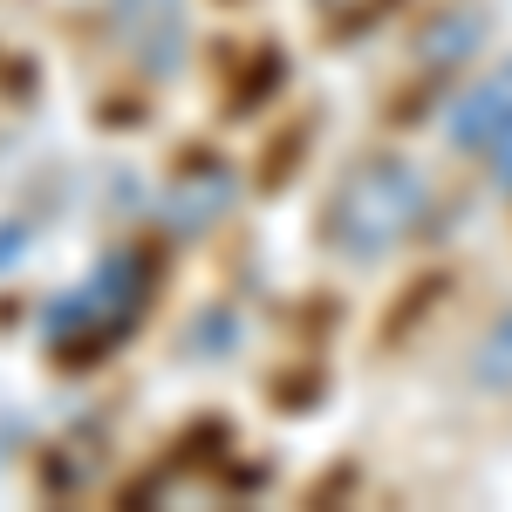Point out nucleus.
I'll use <instances>...</instances> for the list:
<instances>
[{"label": "nucleus", "instance_id": "nucleus-1", "mask_svg": "<svg viewBox=\"0 0 512 512\" xmlns=\"http://www.w3.org/2000/svg\"><path fill=\"white\" fill-rule=\"evenodd\" d=\"M431 212V178L410 158H390V151H369L342 171V185L328 192V212H321V239L328 253H342L355 267H376L390 260L403 239L424 226Z\"/></svg>", "mask_w": 512, "mask_h": 512}, {"label": "nucleus", "instance_id": "nucleus-2", "mask_svg": "<svg viewBox=\"0 0 512 512\" xmlns=\"http://www.w3.org/2000/svg\"><path fill=\"white\" fill-rule=\"evenodd\" d=\"M144 308H151V260L137 246H110L82 267V280L41 301V342L62 362H96L123 349V335H137Z\"/></svg>", "mask_w": 512, "mask_h": 512}, {"label": "nucleus", "instance_id": "nucleus-3", "mask_svg": "<svg viewBox=\"0 0 512 512\" xmlns=\"http://www.w3.org/2000/svg\"><path fill=\"white\" fill-rule=\"evenodd\" d=\"M444 137H451V151L485 158L512 185V55L458 89V103L444 110Z\"/></svg>", "mask_w": 512, "mask_h": 512}, {"label": "nucleus", "instance_id": "nucleus-4", "mask_svg": "<svg viewBox=\"0 0 512 512\" xmlns=\"http://www.w3.org/2000/svg\"><path fill=\"white\" fill-rule=\"evenodd\" d=\"M110 7L123 14V35L151 62V76H171V62L185 48V7L178 0H110Z\"/></svg>", "mask_w": 512, "mask_h": 512}, {"label": "nucleus", "instance_id": "nucleus-5", "mask_svg": "<svg viewBox=\"0 0 512 512\" xmlns=\"http://www.w3.org/2000/svg\"><path fill=\"white\" fill-rule=\"evenodd\" d=\"M472 390L512 396V308L499 321H485V335L472 342Z\"/></svg>", "mask_w": 512, "mask_h": 512}]
</instances>
